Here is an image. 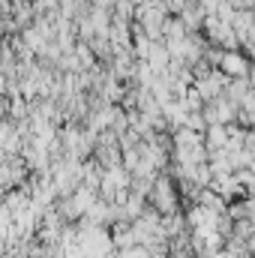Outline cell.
Here are the masks:
<instances>
[{"label": "cell", "instance_id": "cell-1", "mask_svg": "<svg viewBox=\"0 0 255 258\" xmlns=\"http://www.w3.org/2000/svg\"><path fill=\"white\" fill-rule=\"evenodd\" d=\"M234 111H237V105H234L231 99H213V102L204 108V117H207L213 126H225V123L234 117Z\"/></svg>", "mask_w": 255, "mask_h": 258}, {"label": "cell", "instance_id": "cell-2", "mask_svg": "<svg viewBox=\"0 0 255 258\" xmlns=\"http://www.w3.org/2000/svg\"><path fill=\"white\" fill-rule=\"evenodd\" d=\"M222 72L225 75H231V78H243L246 72H249V63H246V57H240V54H222Z\"/></svg>", "mask_w": 255, "mask_h": 258}, {"label": "cell", "instance_id": "cell-3", "mask_svg": "<svg viewBox=\"0 0 255 258\" xmlns=\"http://www.w3.org/2000/svg\"><path fill=\"white\" fill-rule=\"evenodd\" d=\"M249 78H252V84H255V66H252V69H249Z\"/></svg>", "mask_w": 255, "mask_h": 258}]
</instances>
